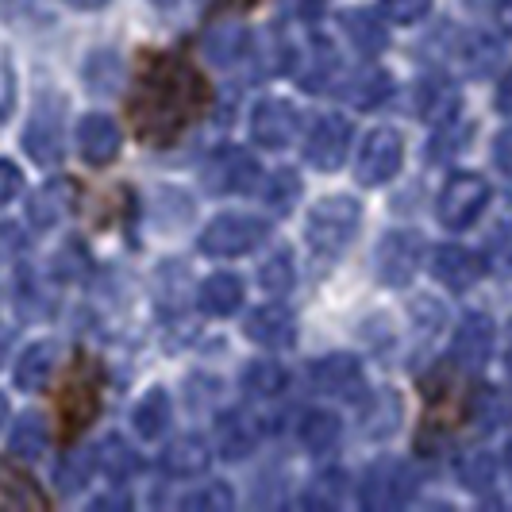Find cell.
Wrapping results in <instances>:
<instances>
[{
  "mask_svg": "<svg viewBox=\"0 0 512 512\" xmlns=\"http://www.w3.org/2000/svg\"><path fill=\"white\" fill-rule=\"evenodd\" d=\"M424 239L416 231H389L378 243V278L385 285H405L420 270Z\"/></svg>",
  "mask_w": 512,
  "mask_h": 512,
  "instance_id": "12",
  "label": "cell"
},
{
  "mask_svg": "<svg viewBox=\"0 0 512 512\" xmlns=\"http://www.w3.org/2000/svg\"><path fill=\"white\" fill-rule=\"evenodd\" d=\"M77 151L89 166H108L120 154V128L112 116L104 112H89L77 124Z\"/></svg>",
  "mask_w": 512,
  "mask_h": 512,
  "instance_id": "16",
  "label": "cell"
},
{
  "mask_svg": "<svg viewBox=\"0 0 512 512\" xmlns=\"http://www.w3.org/2000/svg\"><path fill=\"white\" fill-rule=\"evenodd\" d=\"M212 462V451L201 436H181L162 451V470L174 478H201Z\"/></svg>",
  "mask_w": 512,
  "mask_h": 512,
  "instance_id": "20",
  "label": "cell"
},
{
  "mask_svg": "<svg viewBox=\"0 0 512 512\" xmlns=\"http://www.w3.org/2000/svg\"><path fill=\"white\" fill-rule=\"evenodd\" d=\"M412 493V470L397 459L374 462L362 478V505L374 512L401 509Z\"/></svg>",
  "mask_w": 512,
  "mask_h": 512,
  "instance_id": "9",
  "label": "cell"
},
{
  "mask_svg": "<svg viewBox=\"0 0 512 512\" xmlns=\"http://www.w3.org/2000/svg\"><path fill=\"white\" fill-rule=\"evenodd\" d=\"M347 151H351V120L339 116V112H328L320 116L305 139V162L320 174H332L347 162Z\"/></svg>",
  "mask_w": 512,
  "mask_h": 512,
  "instance_id": "7",
  "label": "cell"
},
{
  "mask_svg": "<svg viewBox=\"0 0 512 512\" xmlns=\"http://www.w3.org/2000/svg\"><path fill=\"white\" fill-rule=\"evenodd\" d=\"M389 74H382V70H370V74H362L355 85H351V101L362 104V108H374V104H382L385 97H389Z\"/></svg>",
  "mask_w": 512,
  "mask_h": 512,
  "instance_id": "38",
  "label": "cell"
},
{
  "mask_svg": "<svg viewBox=\"0 0 512 512\" xmlns=\"http://www.w3.org/2000/svg\"><path fill=\"white\" fill-rule=\"evenodd\" d=\"M70 205H74V185H70L66 178H58V181H47L43 189L31 193L27 216H31L35 228H54V224L70 212Z\"/></svg>",
  "mask_w": 512,
  "mask_h": 512,
  "instance_id": "19",
  "label": "cell"
},
{
  "mask_svg": "<svg viewBox=\"0 0 512 512\" xmlns=\"http://www.w3.org/2000/svg\"><path fill=\"white\" fill-rule=\"evenodd\" d=\"M339 27H343V35H347L362 54H378V51H385V43H389L385 24L374 12H366V8H347V12H339Z\"/></svg>",
  "mask_w": 512,
  "mask_h": 512,
  "instance_id": "22",
  "label": "cell"
},
{
  "mask_svg": "<svg viewBox=\"0 0 512 512\" xmlns=\"http://www.w3.org/2000/svg\"><path fill=\"white\" fill-rule=\"evenodd\" d=\"M297 197H301V178H297L293 170H274V174L266 178V185H262V201L274 208L278 216L293 212Z\"/></svg>",
  "mask_w": 512,
  "mask_h": 512,
  "instance_id": "31",
  "label": "cell"
},
{
  "mask_svg": "<svg viewBox=\"0 0 512 512\" xmlns=\"http://www.w3.org/2000/svg\"><path fill=\"white\" fill-rule=\"evenodd\" d=\"M20 189H24V174L16 170V162H0V205L20 197Z\"/></svg>",
  "mask_w": 512,
  "mask_h": 512,
  "instance_id": "41",
  "label": "cell"
},
{
  "mask_svg": "<svg viewBox=\"0 0 512 512\" xmlns=\"http://www.w3.org/2000/svg\"><path fill=\"white\" fill-rule=\"evenodd\" d=\"M493 339H497V332H493V320H489L486 312L462 316L459 332L451 339V359H455V366H462V370H482L489 362V355H493Z\"/></svg>",
  "mask_w": 512,
  "mask_h": 512,
  "instance_id": "14",
  "label": "cell"
},
{
  "mask_svg": "<svg viewBox=\"0 0 512 512\" xmlns=\"http://www.w3.org/2000/svg\"><path fill=\"white\" fill-rule=\"evenodd\" d=\"M258 174H262V170H258L255 154H247L243 147H224V151H216L205 162L201 181H205L208 193L228 197V193H247V189H255Z\"/></svg>",
  "mask_w": 512,
  "mask_h": 512,
  "instance_id": "8",
  "label": "cell"
},
{
  "mask_svg": "<svg viewBox=\"0 0 512 512\" xmlns=\"http://www.w3.org/2000/svg\"><path fill=\"white\" fill-rule=\"evenodd\" d=\"M0 501L12 505V509H27V505H31V509H47V505H51L24 470H16V466H8V462H0Z\"/></svg>",
  "mask_w": 512,
  "mask_h": 512,
  "instance_id": "27",
  "label": "cell"
},
{
  "mask_svg": "<svg viewBox=\"0 0 512 512\" xmlns=\"http://www.w3.org/2000/svg\"><path fill=\"white\" fill-rule=\"evenodd\" d=\"M97 470V451H74V455H66V459L58 462V489L62 493H77V489L89 482V474Z\"/></svg>",
  "mask_w": 512,
  "mask_h": 512,
  "instance_id": "34",
  "label": "cell"
},
{
  "mask_svg": "<svg viewBox=\"0 0 512 512\" xmlns=\"http://www.w3.org/2000/svg\"><path fill=\"white\" fill-rule=\"evenodd\" d=\"M66 4H74V8H81V12H93V8H104L108 0H66Z\"/></svg>",
  "mask_w": 512,
  "mask_h": 512,
  "instance_id": "48",
  "label": "cell"
},
{
  "mask_svg": "<svg viewBox=\"0 0 512 512\" xmlns=\"http://www.w3.org/2000/svg\"><path fill=\"white\" fill-rule=\"evenodd\" d=\"M493 162H497L501 174H509L512 178V128L497 135V143H493Z\"/></svg>",
  "mask_w": 512,
  "mask_h": 512,
  "instance_id": "44",
  "label": "cell"
},
{
  "mask_svg": "<svg viewBox=\"0 0 512 512\" xmlns=\"http://www.w3.org/2000/svg\"><path fill=\"white\" fill-rule=\"evenodd\" d=\"M243 332H247L251 343L266 347V351H285V347H293V339H297V316L285 305H262L247 316Z\"/></svg>",
  "mask_w": 512,
  "mask_h": 512,
  "instance_id": "15",
  "label": "cell"
},
{
  "mask_svg": "<svg viewBox=\"0 0 512 512\" xmlns=\"http://www.w3.org/2000/svg\"><path fill=\"white\" fill-rule=\"evenodd\" d=\"M170 416H174V409H170V393H166V389H151V393L135 405L131 424H135V432H139L143 439H158L166 428H170Z\"/></svg>",
  "mask_w": 512,
  "mask_h": 512,
  "instance_id": "25",
  "label": "cell"
},
{
  "mask_svg": "<svg viewBox=\"0 0 512 512\" xmlns=\"http://www.w3.org/2000/svg\"><path fill=\"white\" fill-rule=\"evenodd\" d=\"M509 470H512V451H509Z\"/></svg>",
  "mask_w": 512,
  "mask_h": 512,
  "instance_id": "52",
  "label": "cell"
},
{
  "mask_svg": "<svg viewBox=\"0 0 512 512\" xmlns=\"http://www.w3.org/2000/svg\"><path fill=\"white\" fill-rule=\"evenodd\" d=\"M205 54L216 66H231L247 54V27L228 20V24H212V31L205 35Z\"/></svg>",
  "mask_w": 512,
  "mask_h": 512,
  "instance_id": "26",
  "label": "cell"
},
{
  "mask_svg": "<svg viewBox=\"0 0 512 512\" xmlns=\"http://www.w3.org/2000/svg\"><path fill=\"white\" fill-rule=\"evenodd\" d=\"M24 151L39 166H58L62 162V101L58 97H39L35 112L24 128Z\"/></svg>",
  "mask_w": 512,
  "mask_h": 512,
  "instance_id": "6",
  "label": "cell"
},
{
  "mask_svg": "<svg viewBox=\"0 0 512 512\" xmlns=\"http://www.w3.org/2000/svg\"><path fill=\"white\" fill-rule=\"evenodd\" d=\"M201 308L208 316H231L243 305V282L235 274H212L205 285H201Z\"/></svg>",
  "mask_w": 512,
  "mask_h": 512,
  "instance_id": "24",
  "label": "cell"
},
{
  "mask_svg": "<svg viewBox=\"0 0 512 512\" xmlns=\"http://www.w3.org/2000/svg\"><path fill=\"white\" fill-rule=\"evenodd\" d=\"M151 4H158V8H170V4H178V0H151Z\"/></svg>",
  "mask_w": 512,
  "mask_h": 512,
  "instance_id": "51",
  "label": "cell"
},
{
  "mask_svg": "<svg viewBox=\"0 0 512 512\" xmlns=\"http://www.w3.org/2000/svg\"><path fill=\"white\" fill-rule=\"evenodd\" d=\"M243 389L251 397H278L285 389V370L274 359H258L243 370Z\"/></svg>",
  "mask_w": 512,
  "mask_h": 512,
  "instance_id": "30",
  "label": "cell"
},
{
  "mask_svg": "<svg viewBox=\"0 0 512 512\" xmlns=\"http://www.w3.org/2000/svg\"><path fill=\"white\" fill-rule=\"evenodd\" d=\"M382 12L385 20L409 27V24H420L432 12V0H382Z\"/></svg>",
  "mask_w": 512,
  "mask_h": 512,
  "instance_id": "39",
  "label": "cell"
},
{
  "mask_svg": "<svg viewBox=\"0 0 512 512\" xmlns=\"http://www.w3.org/2000/svg\"><path fill=\"white\" fill-rule=\"evenodd\" d=\"M489 205V181L482 174H451L439 193V224L447 231H466Z\"/></svg>",
  "mask_w": 512,
  "mask_h": 512,
  "instance_id": "4",
  "label": "cell"
},
{
  "mask_svg": "<svg viewBox=\"0 0 512 512\" xmlns=\"http://www.w3.org/2000/svg\"><path fill=\"white\" fill-rule=\"evenodd\" d=\"M16 101V85H12V66H8V54H0V124L8 120Z\"/></svg>",
  "mask_w": 512,
  "mask_h": 512,
  "instance_id": "42",
  "label": "cell"
},
{
  "mask_svg": "<svg viewBox=\"0 0 512 512\" xmlns=\"http://www.w3.org/2000/svg\"><path fill=\"white\" fill-rule=\"evenodd\" d=\"M212 104V89L189 58L181 54H151L139 70L135 93L128 101L135 135L151 147H170L181 139V131H189L193 120L205 116Z\"/></svg>",
  "mask_w": 512,
  "mask_h": 512,
  "instance_id": "1",
  "label": "cell"
},
{
  "mask_svg": "<svg viewBox=\"0 0 512 512\" xmlns=\"http://www.w3.org/2000/svg\"><path fill=\"white\" fill-rule=\"evenodd\" d=\"M401 162H405V139H401V131L393 128L370 131L359 151V181L370 185V189L385 185V181L401 170Z\"/></svg>",
  "mask_w": 512,
  "mask_h": 512,
  "instance_id": "10",
  "label": "cell"
},
{
  "mask_svg": "<svg viewBox=\"0 0 512 512\" xmlns=\"http://www.w3.org/2000/svg\"><path fill=\"white\" fill-rule=\"evenodd\" d=\"M266 239V220L258 216H220L201 235V251L212 258H239L251 255Z\"/></svg>",
  "mask_w": 512,
  "mask_h": 512,
  "instance_id": "5",
  "label": "cell"
},
{
  "mask_svg": "<svg viewBox=\"0 0 512 512\" xmlns=\"http://www.w3.org/2000/svg\"><path fill=\"white\" fill-rule=\"evenodd\" d=\"M4 420H8V397L0 393V428H4Z\"/></svg>",
  "mask_w": 512,
  "mask_h": 512,
  "instance_id": "50",
  "label": "cell"
},
{
  "mask_svg": "<svg viewBox=\"0 0 512 512\" xmlns=\"http://www.w3.org/2000/svg\"><path fill=\"white\" fill-rule=\"evenodd\" d=\"M297 439H301V447H305V451L324 455V451H332L335 443H339V420L324 409L305 412V416H301V424H297Z\"/></svg>",
  "mask_w": 512,
  "mask_h": 512,
  "instance_id": "28",
  "label": "cell"
},
{
  "mask_svg": "<svg viewBox=\"0 0 512 512\" xmlns=\"http://www.w3.org/2000/svg\"><path fill=\"white\" fill-rule=\"evenodd\" d=\"M308 382L316 393L335 397V401H359L366 393V374H362L359 359H351V355H328V359L312 362Z\"/></svg>",
  "mask_w": 512,
  "mask_h": 512,
  "instance_id": "11",
  "label": "cell"
},
{
  "mask_svg": "<svg viewBox=\"0 0 512 512\" xmlns=\"http://www.w3.org/2000/svg\"><path fill=\"white\" fill-rule=\"evenodd\" d=\"M459 478L466 489L482 493V489H489L493 478H497V459H493L489 451H466L459 459Z\"/></svg>",
  "mask_w": 512,
  "mask_h": 512,
  "instance_id": "33",
  "label": "cell"
},
{
  "mask_svg": "<svg viewBox=\"0 0 512 512\" xmlns=\"http://www.w3.org/2000/svg\"><path fill=\"white\" fill-rule=\"evenodd\" d=\"M255 443H258V424L251 416L231 412V416H224V420L216 424V451L228 462L247 459V455L255 451Z\"/></svg>",
  "mask_w": 512,
  "mask_h": 512,
  "instance_id": "21",
  "label": "cell"
},
{
  "mask_svg": "<svg viewBox=\"0 0 512 512\" xmlns=\"http://www.w3.org/2000/svg\"><path fill=\"white\" fill-rule=\"evenodd\" d=\"M54 370H58V347H54L51 339H39L16 362V385L27 389V393H39V389L51 385Z\"/></svg>",
  "mask_w": 512,
  "mask_h": 512,
  "instance_id": "18",
  "label": "cell"
},
{
  "mask_svg": "<svg viewBox=\"0 0 512 512\" xmlns=\"http://www.w3.org/2000/svg\"><path fill=\"white\" fill-rule=\"evenodd\" d=\"M359 224L362 208L355 197H324V201H316L305 224V239L308 247H312V255L320 258V262H335L355 243Z\"/></svg>",
  "mask_w": 512,
  "mask_h": 512,
  "instance_id": "2",
  "label": "cell"
},
{
  "mask_svg": "<svg viewBox=\"0 0 512 512\" xmlns=\"http://www.w3.org/2000/svg\"><path fill=\"white\" fill-rule=\"evenodd\" d=\"M8 447H12L16 459H27V462L43 459L47 447H51V428H47L43 412H24V416L16 420V428H12Z\"/></svg>",
  "mask_w": 512,
  "mask_h": 512,
  "instance_id": "23",
  "label": "cell"
},
{
  "mask_svg": "<svg viewBox=\"0 0 512 512\" xmlns=\"http://www.w3.org/2000/svg\"><path fill=\"white\" fill-rule=\"evenodd\" d=\"M235 505V493H231L224 482H212V486H201L197 493H189L181 501V509L189 512H228Z\"/></svg>",
  "mask_w": 512,
  "mask_h": 512,
  "instance_id": "37",
  "label": "cell"
},
{
  "mask_svg": "<svg viewBox=\"0 0 512 512\" xmlns=\"http://www.w3.org/2000/svg\"><path fill=\"white\" fill-rule=\"evenodd\" d=\"M101 412V366L93 359L74 362V370L66 374V382L58 389V420H62V436H81L93 416Z\"/></svg>",
  "mask_w": 512,
  "mask_h": 512,
  "instance_id": "3",
  "label": "cell"
},
{
  "mask_svg": "<svg viewBox=\"0 0 512 512\" xmlns=\"http://www.w3.org/2000/svg\"><path fill=\"white\" fill-rule=\"evenodd\" d=\"M27 247V239L20 235L16 224H0V262H12Z\"/></svg>",
  "mask_w": 512,
  "mask_h": 512,
  "instance_id": "43",
  "label": "cell"
},
{
  "mask_svg": "<svg viewBox=\"0 0 512 512\" xmlns=\"http://www.w3.org/2000/svg\"><path fill=\"white\" fill-rule=\"evenodd\" d=\"M8 343H12V332H8V328H0V362H4V351H8Z\"/></svg>",
  "mask_w": 512,
  "mask_h": 512,
  "instance_id": "49",
  "label": "cell"
},
{
  "mask_svg": "<svg viewBox=\"0 0 512 512\" xmlns=\"http://www.w3.org/2000/svg\"><path fill=\"white\" fill-rule=\"evenodd\" d=\"M493 104L501 116H512V70L501 81H497V93H493Z\"/></svg>",
  "mask_w": 512,
  "mask_h": 512,
  "instance_id": "45",
  "label": "cell"
},
{
  "mask_svg": "<svg viewBox=\"0 0 512 512\" xmlns=\"http://www.w3.org/2000/svg\"><path fill=\"white\" fill-rule=\"evenodd\" d=\"M432 274L447 289H470L486 274V266H482V258L474 255V251H466V247H439L436 255H432Z\"/></svg>",
  "mask_w": 512,
  "mask_h": 512,
  "instance_id": "17",
  "label": "cell"
},
{
  "mask_svg": "<svg viewBox=\"0 0 512 512\" xmlns=\"http://www.w3.org/2000/svg\"><path fill=\"white\" fill-rule=\"evenodd\" d=\"M339 501H343V474H339V470L320 474V478L308 486L305 497H301V505H308V509H335Z\"/></svg>",
  "mask_w": 512,
  "mask_h": 512,
  "instance_id": "36",
  "label": "cell"
},
{
  "mask_svg": "<svg viewBox=\"0 0 512 512\" xmlns=\"http://www.w3.org/2000/svg\"><path fill=\"white\" fill-rule=\"evenodd\" d=\"M462 139H470V128H466V124H462V128L455 124V120H451V124H443L439 135H436V147H428V158L439 162V158H447V154L462 151V147H466Z\"/></svg>",
  "mask_w": 512,
  "mask_h": 512,
  "instance_id": "40",
  "label": "cell"
},
{
  "mask_svg": "<svg viewBox=\"0 0 512 512\" xmlns=\"http://www.w3.org/2000/svg\"><path fill=\"white\" fill-rule=\"evenodd\" d=\"M497 20H501L505 31H512V0H501V4H497Z\"/></svg>",
  "mask_w": 512,
  "mask_h": 512,
  "instance_id": "47",
  "label": "cell"
},
{
  "mask_svg": "<svg viewBox=\"0 0 512 512\" xmlns=\"http://www.w3.org/2000/svg\"><path fill=\"white\" fill-rule=\"evenodd\" d=\"M293 135H297V112H293V104L278 101V97L255 104V112H251V139H255L258 147L282 151V147L293 143Z\"/></svg>",
  "mask_w": 512,
  "mask_h": 512,
  "instance_id": "13",
  "label": "cell"
},
{
  "mask_svg": "<svg viewBox=\"0 0 512 512\" xmlns=\"http://www.w3.org/2000/svg\"><path fill=\"white\" fill-rule=\"evenodd\" d=\"M420 112L432 120H447L451 112H459V93L447 81H428L420 89Z\"/></svg>",
  "mask_w": 512,
  "mask_h": 512,
  "instance_id": "35",
  "label": "cell"
},
{
  "mask_svg": "<svg viewBox=\"0 0 512 512\" xmlns=\"http://www.w3.org/2000/svg\"><path fill=\"white\" fill-rule=\"evenodd\" d=\"M293 278H297V270H293V258L289 251H274V255L262 262V270H258V282L266 293H274V297H285L289 289H293Z\"/></svg>",
  "mask_w": 512,
  "mask_h": 512,
  "instance_id": "32",
  "label": "cell"
},
{
  "mask_svg": "<svg viewBox=\"0 0 512 512\" xmlns=\"http://www.w3.org/2000/svg\"><path fill=\"white\" fill-rule=\"evenodd\" d=\"M255 0H201V8L212 12V16H220V12H243V8H251Z\"/></svg>",
  "mask_w": 512,
  "mask_h": 512,
  "instance_id": "46",
  "label": "cell"
},
{
  "mask_svg": "<svg viewBox=\"0 0 512 512\" xmlns=\"http://www.w3.org/2000/svg\"><path fill=\"white\" fill-rule=\"evenodd\" d=\"M97 470L108 474L112 482H128L131 474L139 470V455H135L120 436H108L101 447H97Z\"/></svg>",
  "mask_w": 512,
  "mask_h": 512,
  "instance_id": "29",
  "label": "cell"
}]
</instances>
